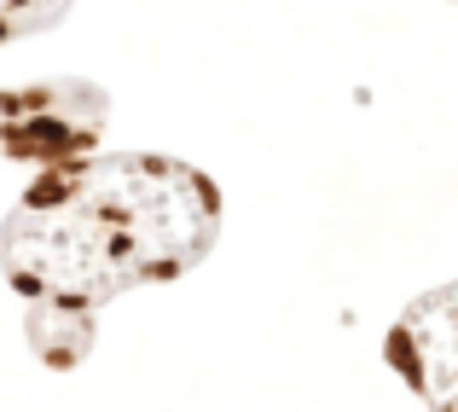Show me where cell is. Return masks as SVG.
I'll return each instance as SVG.
<instances>
[{
    "label": "cell",
    "instance_id": "cell-1",
    "mask_svg": "<svg viewBox=\"0 0 458 412\" xmlns=\"http://www.w3.org/2000/svg\"><path fill=\"white\" fill-rule=\"evenodd\" d=\"M221 233V192L180 157L88 151L30 180L0 227V268L47 366L93 348L99 308L134 285L191 273Z\"/></svg>",
    "mask_w": 458,
    "mask_h": 412
},
{
    "label": "cell",
    "instance_id": "cell-2",
    "mask_svg": "<svg viewBox=\"0 0 458 412\" xmlns=\"http://www.w3.org/2000/svg\"><path fill=\"white\" fill-rule=\"evenodd\" d=\"M105 134V93L88 82H35L0 93V145L18 163H70Z\"/></svg>",
    "mask_w": 458,
    "mask_h": 412
},
{
    "label": "cell",
    "instance_id": "cell-3",
    "mask_svg": "<svg viewBox=\"0 0 458 412\" xmlns=\"http://www.w3.org/2000/svg\"><path fill=\"white\" fill-rule=\"evenodd\" d=\"M447 308H453L447 290H429V296L401 320V331H394V343H389L394 366L429 395L436 412H447V383H453V325H447Z\"/></svg>",
    "mask_w": 458,
    "mask_h": 412
},
{
    "label": "cell",
    "instance_id": "cell-4",
    "mask_svg": "<svg viewBox=\"0 0 458 412\" xmlns=\"http://www.w3.org/2000/svg\"><path fill=\"white\" fill-rule=\"evenodd\" d=\"M64 6L70 0H0V47L30 35V30H47Z\"/></svg>",
    "mask_w": 458,
    "mask_h": 412
}]
</instances>
